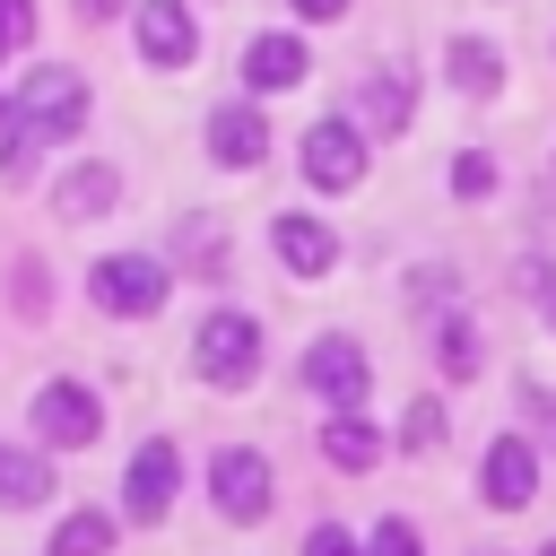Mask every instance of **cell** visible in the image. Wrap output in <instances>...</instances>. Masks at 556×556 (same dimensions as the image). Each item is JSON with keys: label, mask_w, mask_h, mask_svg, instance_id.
Returning a JSON list of instances; mask_svg holds the SVG:
<instances>
[{"label": "cell", "mask_w": 556, "mask_h": 556, "mask_svg": "<svg viewBox=\"0 0 556 556\" xmlns=\"http://www.w3.org/2000/svg\"><path fill=\"white\" fill-rule=\"evenodd\" d=\"M208 156H217L226 174H252V165L269 156V122H261V104H217V113H208Z\"/></svg>", "instance_id": "obj_10"}, {"label": "cell", "mask_w": 556, "mask_h": 556, "mask_svg": "<svg viewBox=\"0 0 556 556\" xmlns=\"http://www.w3.org/2000/svg\"><path fill=\"white\" fill-rule=\"evenodd\" d=\"M191 365H200V382L243 391V382L261 374V321H252V313H208L200 339H191Z\"/></svg>", "instance_id": "obj_2"}, {"label": "cell", "mask_w": 556, "mask_h": 556, "mask_svg": "<svg viewBox=\"0 0 556 556\" xmlns=\"http://www.w3.org/2000/svg\"><path fill=\"white\" fill-rule=\"evenodd\" d=\"M208 495H217V513H226V521H261L278 486H269V460L235 443V452H217V460H208Z\"/></svg>", "instance_id": "obj_7"}, {"label": "cell", "mask_w": 556, "mask_h": 556, "mask_svg": "<svg viewBox=\"0 0 556 556\" xmlns=\"http://www.w3.org/2000/svg\"><path fill=\"white\" fill-rule=\"evenodd\" d=\"M304 61H313L304 35H252V43H243V87H252V96H278V87L304 78Z\"/></svg>", "instance_id": "obj_12"}, {"label": "cell", "mask_w": 556, "mask_h": 556, "mask_svg": "<svg viewBox=\"0 0 556 556\" xmlns=\"http://www.w3.org/2000/svg\"><path fill=\"white\" fill-rule=\"evenodd\" d=\"M35 434H43L52 452H78V443L104 434V400H96L87 382H43V391H35Z\"/></svg>", "instance_id": "obj_4"}, {"label": "cell", "mask_w": 556, "mask_h": 556, "mask_svg": "<svg viewBox=\"0 0 556 556\" xmlns=\"http://www.w3.org/2000/svg\"><path fill=\"white\" fill-rule=\"evenodd\" d=\"M443 78H452L469 104H495L504 61H495V43H486V35H452V43H443Z\"/></svg>", "instance_id": "obj_13"}, {"label": "cell", "mask_w": 556, "mask_h": 556, "mask_svg": "<svg viewBox=\"0 0 556 556\" xmlns=\"http://www.w3.org/2000/svg\"><path fill=\"white\" fill-rule=\"evenodd\" d=\"M104 547H113V521L104 513H70L52 530V556H104Z\"/></svg>", "instance_id": "obj_19"}, {"label": "cell", "mask_w": 556, "mask_h": 556, "mask_svg": "<svg viewBox=\"0 0 556 556\" xmlns=\"http://www.w3.org/2000/svg\"><path fill=\"white\" fill-rule=\"evenodd\" d=\"M191 52H200L191 9H182V0H139V61H148V70H182Z\"/></svg>", "instance_id": "obj_9"}, {"label": "cell", "mask_w": 556, "mask_h": 556, "mask_svg": "<svg viewBox=\"0 0 556 556\" xmlns=\"http://www.w3.org/2000/svg\"><path fill=\"white\" fill-rule=\"evenodd\" d=\"M452 191H460V200H486V191H495V156L460 148V156H452Z\"/></svg>", "instance_id": "obj_20"}, {"label": "cell", "mask_w": 556, "mask_h": 556, "mask_svg": "<svg viewBox=\"0 0 556 556\" xmlns=\"http://www.w3.org/2000/svg\"><path fill=\"white\" fill-rule=\"evenodd\" d=\"M269 243H278V261H287L295 278H321V269L339 261V235H330L321 217H278V226H269Z\"/></svg>", "instance_id": "obj_14"}, {"label": "cell", "mask_w": 556, "mask_h": 556, "mask_svg": "<svg viewBox=\"0 0 556 556\" xmlns=\"http://www.w3.org/2000/svg\"><path fill=\"white\" fill-rule=\"evenodd\" d=\"M26 35H35V0H0V43L17 52Z\"/></svg>", "instance_id": "obj_24"}, {"label": "cell", "mask_w": 556, "mask_h": 556, "mask_svg": "<svg viewBox=\"0 0 556 556\" xmlns=\"http://www.w3.org/2000/svg\"><path fill=\"white\" fill-rule=\"evenodd\" d=\"M0 165H9V182H35V174H43V139H35V130H9Z\"/></svg>", "instance_id": "obj_21"}, {"label": "cell", "mask_w": 556, "mask_h": 556, "mask_svg": "<svg viewBox=\"0 0 556 556\" xmlns=\"http://www.w3.org/2000/svg\"><path fill=\"white\" fill-rule=\"evenodd\" d=\"M539 556H556V539H547V547H539Z\"/></svg>", "instance_id": "obj_30"}, {"label": "cell", "mask_w": 556, "mask_h": 556, "mask_svg": "<svg viewBox=\"0 0 556 556\" xmlns=\"http://www.w3.org/2000/svg\"><path fill=\"white\" fill-rule=\"evenodd\" d=\"M304 382H313L339 417H356V400H365V382H374V374H365V348L330 330V339H313V348H304Z\"/></svg>", "instance_id": "obj_6"}, {"label": "cell", "mask_w": 556, "mask_h": 556, "mask_svg": "<svg viewBox=\"0 0 556 556\" xmlns=\"http://www.w3.org/2000/svg\"><path fill=\"white\" fill-rule=\"evenodd\" d=\"M9 113H17V130H35V139L52 148V139H70V130L87 122V78H78L70 61H35L26 87L9 96Z\"/></svg>", "instance_id": "obj_1"}, {"label": "cell", "mask_w": 556, "mask_h": 556, "mask_svg": "<svg viewBox=\"0 0 556 556\" xmlns=\"http://www.w3.org/2000/svg\"><path fill=\"white\" fill-rule=\"evenodd\" d=\"M43 495H52V460H43V452L0 443V513H35Z\"/></svg>", "instance_id": "obj_16"}, {"label": "cell", "mask_w": 556, "mask_h": 556, "mask_svg": "<svg viewBox=\"0 0 556 556\" xmlns=\"http://www.w3.org/2000/svg\"><path fill=\"white\" fill-rule=\"evenodd\" d=\"M434 356H443V374H469V365H478V330H469V321H452V330L434 339Z\"/></svg>", "instance_id": "obj_23"}, {"label": "cell", "mask_w": 556, "mask_h": 556, "mask_svg": "<svg viewBox=\"0 0 556 556\" xmlns=\"http://www.w3.org/2000/svg\"><path fill=\"white\" fill-rule=\"evenodd\" d=\"M321 452H330V469H374V460H382V434H374L365 417H330V426H321Z\"/></svg>", "instance_id": "obj_18"}, {"label": "cell", "mask_w": 556, "mask_h": 556, "mask_svg": "<svg viewBox=\"0 0 556 556\" xmlns=\"http://www.w3.org/2000/svg\"><path fill=\"white\" fill-rule=\"evenodd\" d=\"M365 556H417V530H408V521H382V530L365 539Z\"/></svg>", "instance_id": "obj_25"}, {"label": "cell", "mask_w": 556, "mask_h": 556, "mask_svg": "<svg viewBox=\"0 0 556 556\" xmlns=\"http://www.w3.org/2000/svg\"><path fill=\"white\" fill-rule=\"evenodd\" d=\"M174 495H182V460H174V443H148L130 460V478H122V513L130 521H165Z\"/></svg>", "instance_id": "obj_8"}, {"label": "cell", "mask_w": 556, "mask_h": 556, "mask_svg": "<svg viewBox=\"0 0 556 556\" xmlns=\"http://www.w3.org/2000/svg\"><path fill=\"white\" fill-rule=\"evenodd\" d=\"M295 156H304V182H313V191H356V182H365V139H356L348 122H313Z\"/></svg>", "instance_id": "obj_5"}, {"label": "cell", "mask_w": 556, "mask_h": 556, "mask_svg": "<svg viewBox=\"0 0 556 556\" xmlns=\"http://www.w3.org/2000/svg\"><path fill=\"white\" fill-rule=\"evenodd\" d=\"M9 130H17V113H9V96H0V148H9Z\"/></svg>", "instance_id": "obj_29"}, {"label": "cell", "mask_w": 556, "mask_h": 556, "mask_svg": "<svg viewBox=\"0 0 556 556\" xmlns=\"http://www.w3.org/2000/svg\"><path fill=\"white\" fill-rule=\"evenodd\" d=\"M400 443H408V452H434V443H443V400H417L408 426H400Z\"/></svg>", "instance_id": "obj_22"}, {"label": "cell", "mask_w": 556, "mask_h": 556, "mask_svg": "<svg viewBox=\"0 0 556 556\" xmlns=\"http://www.w3.org/2000/svg\"><path fill=\"white\" fill-rule=\"evenodd\" d=\"M547 321H556V304H547Z\"/></svg>", "instance_id": "obj_31"}, {"label": "cell", "mask_w": 556, "mask_h": 556, "mask_svg": "<svg viewBox=\"0 0 556 556\" xmlns=\"http://www.w3.org/2000/svg\"><path fill=\"white\" fill-rule=\"evenodd\" d=\"M304 556H356V547H348V530H330V521H321V530L304 539Z\"/></svg>", "instance_id": "obj_26"}, {"label": "cell", "mask_w": 556, "mask_h": 556, "mask_svg": "<svg viewBox=\"0 0 556 556\" xmlns=\"http://www.w3.org/2000/svg\"><path fill=\"white\" fill-rule=\"evenodd\" d=\"M87 295H96V313L139 321V313L165 304V261H156V252H104V261L87 269Z\"/></svg>", "instance_id": "obj_3"}, {"label": "cell", "mask_w": 556, "mask_h": 556, "mask_svg": "<svg viewBox=\"0 0 556 556\" xmlns=\"http://www.w3.org/2000/svg\"><path fill=\"white\" fill-rule=\"evenodd\" d=\"M365 122H374L382 139H400V130H408V70H400V61H391L382 78H365Z\"/></svg>", "instance_id": "obj_17"}, {"label": "cell", "mask_w": 556, "mask_h": 556, "mask_svg": "<svg viewBox=\"0 0 556 556\" xmlns=\"http://www.w3.org/2000/svg\"><path fill=\"white\" fill-rule=\"evenodd\" d=\"M478 495H486L495 513H521V504L539 495V452H530L521 434H504V443L486 452V469H478Z\"/></svg>", "instance_id": "obj_11"}, {"label": "cell", "mask_w": 556, "mask_h": 556, "mask_svg": "<svg viewBox=\"0 0 556 556\" xmlns=\"http://www.w3.org/2000/svg\"><path fill=\"white\" fill-rule=\"evenodd\" d=\"M295 9H304V17H339L348 0H295Z\"/></svg>", "instance_id": "obj_27"}, {"label": "cell", "mask_w": 556, "mask_h": 556, "mask_svg": "<svg viewBox=\"0 0 556 556\" xmlns=\"http://www.w3.org/2000/svg\"><path fill=\"white\" fill-rule=\"evenodd\" d=\"M0 52H9V43H0Z\"/></svg>", "instance_id": "obj_32"}, {"label": "cell", "mask_w": 556, "mask_h": 556, "mask_svg": "<svg viewBox=\"0 0 556 556\" xmlns=\"http://www.w3.org/2000/svg\"><path fill=\"white\" fill-rule=\"evenodd\" d=\"M78 9H87V17H113V9H122V0H78Z\"/></svg>", "instance_id": "obj_28"}, {"label": "cell", "mask_w": 556, "mask_h": 556, "mask_svg": "<svg viewBox=\"0 0 556 556\" xmlns=\"http://www.w3.org/2000/svg\"><path fill=\"white\" fill-rule=\"evenodd\" d=\"M113 200H122V174H113V165H70V174L52 182V208H61V217H104Z\"/></svg>", "instance_id": "obj_15"}]
</instances>
